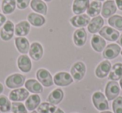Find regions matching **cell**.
<instances>
[{"label":"cell","instance_id":"6da1fadb","mask_svg":"<svg viewBox=\"0 0 122 113\" xmlns=\"http://www.w3.org/2000/svg\"><path fill=\"white\" fill-rule=\"evenodd\" d=\"M92 101L95 107L99 111H106L109 110L108 100L101 91H96L92 96Z\"/></svg>","mask_w":122,"mask_h":113},{"label":"cell","instance_id":"7a4b0ae2","mask_svg":"<svg viewBox=\"0 0 122 113\" xmlns=\"http://www.w3.org/2000/svg\"><path fill=\"white\" fill-rule=\"evenodd\" d=\"M25 83V77L19 73L10 75L6 78L5 84L9 88L11 89H17L20 88Z\"/></svg>","mask_w":122,"mask_h":113},{"label":"cell","instance_id":"3957f363","mask_svg":"<svg viewBox=\"0 0 122 113\" xmlns=\"http://www.w3.org/2000/svg\"><path fill=\"white\" fill-rule=\"evenodd\" d=\"M36 77H37V79L39 80V82L44 86L49 87L54 84V79H53L50 72L44 68H40L38 70L37 73H36Z\"/></svg>","mask_w":122,"mask_h":113},{"label":"cell","instance_id":"277c9868","mask_svg":"<svg viewBox=\"0 0 122 113\" xmlns=\"http://www.w3.org/2000/svg\"><path fill=\"white\" fill-rule=\"evenodd\" d=\"M120 94V86L115 81H109L105 86V96L108 101L115 100Z\"/></svg>","mask_w":122,"mask_h":113},{"label":"cell","instance_id":"5b68a950","mask_svg":"<svg viewBox=\"0 0 122 113\" xmlns=\"http://www.w3.org/2000/svg\"><path fill=\"white\" fill-rule=\"evenodd\" d=\"M85 72H86V67H85V63L82 62L75 63L72 66L71 70H70L72 77L76 81H80L83 79L85 75Z\"/></svg>","mask_w":122,"mask_h":113},{"label":"cell","instance_id":"8992f818","mask_svg":"<svg viewBox=\"0 0 122 113\" xmlns=\"http://www.w3.org/2000/svg\"><path fill=\"white\" fill-rule=\"evenodd\" d=\"M54 84L59 86H66L73 82V77L68 72H60L54 76Z\"/></svg>","mask_w":122,"mask_h":113},{"label":"cell","instance_id":"52a82bcc","mask_svg":"<svg viewBox=\"0 0 122 113\" xmlns=\"http://www.w3.org/2000/svg\"><path fill=\"white\" fill-rule=\"evenodd\" d=\"M29 96V91L26 88H22V87L14 89L9 93V99L13 101L22 102L24 101H26V99Z\"/></svg>","mask_w":122,"mask_h":113},{"label":"cell","instance_id":"ba28073f","mask_svg":"<svg viewBox=\"0 0 122 113\" xmlns=\"http://www.w3.org/2000/svg\"><path fill=\"white\" fill-rule=\"evenodd\" d=\"M121 52L120 47L118 44H109L103 52V57L107 60L115 59Z\"/></svg>","mask_w":122,"mask_h":113},{"label":"cell","instance_id":"9c48e42d","mask_svg":"<svg viewBox=\"0 0 122 113\" xmlns=\"http://www.w3.org/2000/svg\"><path fill=\"white\" fill-rule=\"evenodd\" d=\"M99 32H100V36H101L102 37L105 38L106 40L110 41V42L117 41V39L120 37V33H119L118 31L115 30L113 27H108V26L103 27Z\"/></svg>","mask_w":122,"mask_h":113},{"label":"cell","instance_id":"30bf717a","mask_svg":"<svg viewBox=\"0 0 122 113\" xmlns=\"http://www.w3.org/2000/svg\"><path fill=\"white\" fill-rule=\"evenodd\" d=\"M14 33V24L10 20L5 22L4 27L0 31V37L4 41H9Z\"/></svg>","mask_w":122,"mask_h":113},{"label":"cell","instance_id":"8fae6325","mask_svg":"<svg viewBox=\"0 0 122 113\" xmlns=\"http://www.w3.org/2000/svg\"><path fill=\"white\" fill-rule=\"evenodd\" d=\"M117 7L114 0H108L102 6L101 14L104 18H110L116 13Z\"/></svg>","mask_w":122,"mask_h":113},{"label":"cell","instance_id":"7c38bea8","mask_svg":"<svg viewBox=\"0 0 122 113\" xmlns=\"http://www.w3.org/2000/svg\"><path fill=\"white\" fill-rule=\"evenodd\" d=\"M104 19L100 16H96L93 18V19L90 21L88 24V31L90 33L95 34L96 32H100L104 25Z\"/></svg>","mask_w":122,"mask_h":113},{"label":"cell","instance_id":"4fadbf2b","mask_svg":"<svg viewBox=\"0 0 122 113\" xmlns=\"http://www.w3.org/2000/svg\"><path fill=\"white\" fill-rule=\"evenodd\" d=\"M110 70H111V63L108 60L103 61L98 65L95 69V75L99 78H105V77L108 76Z\"/></svg>","mask_w":122,"mask_h":113},{"label":"cell","instance_id":"5bb4252c","mask_svg":"<svg viewBox=\"0 0 122 113\" xmlns=\"http://www.w3.org/2000/svg\"><path fill=\"white\" fill-rule=\"evenodd\" d=\"M90 21V16L87 14H79V15L74 16L70 19V23L75 27H84L89 24Z\"/></svg>","mask_w":122,"mask_h":113},{"label":"cell","instance_id":"9a60e30c","mask_svg":"<svg viewBox=\"0 0 122 113\" xmlns=\"http://www.w3.org/2000/svg\"><path fill=\"white\" fill-rule=\"evenodd\" d=\"M29 56L34 61H39L42 58L43 54H44V50L43 47L39 42H33L30 45L29 48Z\"/></svg>","mask_w":122,"mask_h":113},{"label":"cell","instance_id":"2e32d148","mask_svg":"<svg viewBox=\"0 0 122 113\" xmlns=\"http://www.w3.org/2000/svg\"><path fill=\"white\" fill-rule=\"evenodd\" d=\"M90 6V0H74L72 10L75 14H82L88 9Z\"/></svg>","mask_w":122,"mask_h":113},{"label":"cell","instance_id":"e0dca14e","mask_svg":"<svg viewBox=\"0 0 122 113\" xmlns=\"http://www.w3.org/2000/svg\"><path fill=\"white\" fill-rule=\"evenodd\" d=\"M73 40L76 46H78V47H82V46L85 45L87 40V33L84 27L77 29L74 32Z\"/></svg>","mask_w":122,"mask_h":113},{"label":"cell","instance_id":"ac0fdd59","mask_svg":"<svg viewBox=\"0 0 122 113\" xmlns=\"http://www.w3.org/2000/svg\"><path fill=\"white\" fill-rule=\"evenodd\" d=\"M18 67L23 72H29L32 68L30 58L27 55H21L18 58Z\"/></svg>","mask_w":122,"mask_h":113},{"label":"cell","instance_id":"d6986e66","mask_svg":"<svg viewBox=\"0 0 122 113\" xmlns=\"http://www.w3.org/2000/svg\"><path fill=\"white\" fill-rule=\"evenodd\" d=\"M25 88L34 94H39L43 92V86L39 81H36L34 79H29L24 83Z\"/></svg>","mask_w":122,"mask_h":113},{"label":"cell","instance_id":"ffe728a7","mask_svg":"<svg viewBox=\"0 0 122 113\" xmlns=\"http://www.w3.org/2000/svg\"><path fill=\"white\" fill-rule=\"evenodd\" d=\"M15 45L17 47L18 51L20 53L26 54L28 52H29L30 48V44L27 38L24 37H18L15 38Z\"/></svg>","mask_w":122,"mask_h":113},{"label":"cell","instance_id":"44dd1931","mask_svg":"<svg viewBox=\"0 0 122 113\" xmlns=\"http://www.w3.org/2000/svg\"><path fill=\"white\" fill-rule=\"evenodd\" d=\"M91 46L95 52H101L105 48L106 42L101 36L95 34L91 38Z\"/></svg>","mask_w":122,"mask_h":113},{"label":"cell","instance_id":"7402d4cb","mask_svg":"<svg viewBox=\"0 0 122 113\" xmlns=\"http://www.w3.org/2000/svg\"><path fill=\"white\" fill-rule=\"evenodd\" d=\"M41 102V98L38 94L29 96L25 101V106L28 111H33L39 106Z\"/></svg>","mask_w":122,"mask_h":113},{"label":"cell","instance_id":"603a6c76","mask_svg":"<svg viewBox=\"0 0 122 113\" xmlns=\"http://www.w3.org/2000/svg\"><path fill=\"white\" fill-rule=\"evenodd\" d=\"M64 91L60 88L54 89L48 96V101L53 105H58L63 101Z\"/></svg>","mask_w":122,"mask_h":113},{"label":"cell","instance_id":"cb8c5ba5","mask_svg":"<svg viewBox=\"0 0 122 113\" xmlns=\"http://www.w3.org/2000/svg\"><path fill=\"white\" fill-rule=\"evenodd\" d=\"M29 31H30V25L27 21H22V22L19 23L14 28L15 35L19 36V37H24V36L28 35Z\"/></svg>","mask_w":122,"mask_h":113},{"label":"cell","instance_id":"d4e9b609","mask_svg":"<svg viewBox=\"0 0 122 113\" xmlns=\"http://www.w3.org/2000/svg\"><path fill=\"white\" fill-rule=\"evenodd\" d=\"M109 77L112 81H118L122 77V63H115L111 68Z\"/></svg>","mask_w":122,"mask_h":113},{"label":"cell","instance_id":"484cf974","mask_svg":"<svg viewBox=\"0 0 122 113\" xmlns=\"http://www.w3.org/2000/svg\"><path fill=\"white\" fill-rule=\"evenodd\" d=\"M28 21L30 24H32L34 27H41L45 23V18L43 16L39 14L31 13L28 16Z\"/></svg>","mask_w":122,"mask_h":113},{"label":"cell","instance_id":"4316f807","mask_svg":"<svg viewBox=\"0 0 122 113\" xmlns=\"http://www.w3.org/2000/svg\"><path fill=\"white\" fill-rule=\"evenodd\" d=\"M30 6L34 12L39 13L40 14H47V5L41 0H32L30 3Z\"/></svg>","mask_w":122,"mask_h":113},{"label":"cell","instance_id":"83f0119b","mask_svg":"<svg viewBox=\"0 0 122 113\" xmlns=\"http://www.w3.org/2000/svg\"><path fill=\"white\" fill-rule=\"evenodd\" d=\"M102 4L101 2L99 1H93L91 4H90L88 9H87V14L90 17H96L100 14V11H101Z\"/></svg>","mask_w":122,"mask_h":113},{"label":"cell","instance_id":"f1b7e54d","mask_svg":"<svg viewBox=\"0 0 122 113\" xmlns=\"http://www.w3.org/2000/svg\"><path fill=\"white\" fill-rule=\"evenodd\" d=\"M16 9V0H4L2 10L4 14H11Z\"/></svg>","mask_w":122,"mask_h":113},{"label":"cell","instance_id":"f546056e","mask_svg":"<svg viewBox=\"0 0 122 113\" xmlns=\"http://www.w3.org/2000/svg\"><path fill=\"white\" fill-rule=\"evenodd\" d=\"M57 107L55 105H53L49 102H42L37 107L39 113H54Z\"/></svg>","mask_w":122,"mask_h":113},{"label":"cell","instance_id":"4dcf8cb0","mask_svg":"<svg viewBox=\"0 0 122 113\" xmlns=\"http://www.w3.org/2000/svg\"><path fill=\"white\" fill-rule=\"evenodd\" d=\"M108 23L112 27L117 30L122 31V17L119 15H113L110 17Z\"/></svg>","mask_w":122,"mask_h":113},{"label":"cell","instance_id":"1f68e13d","mask_svg":"<svg viewBox=\"0 0 122 113\" xmlns=\"http://www.w3.org/2000/svg\"><path fill=\"white\" fill-rule=\"evenodd\" d=\"M11 103L9 99L6 96L1 95L0 96V111L8 112L11 110Z\"/></svg>","mask_w":122,"mask_h":113},{"label":"cell","instance_id":"d6a6232c","mask_svg":"<svg viewBox=\"0 0 122 113\" xmlns=\"http://www.w3.org/2000/svg\"><path fill=\"white\" fill-rule=\"evenodd\" d=\"M11 110L13 113H28V110L25 105H24L22 102H18V101H14L12 103Z\"/></svg>","mask_w":122,"mask_h":113},{"label":"cell","instance_id":"836d02e7","mask_svg":"<svg viewBox=\"0 0 122 113\" xmlns=\"http://www.w3.org/2000/svg\"><path fill=\"white\" fill-rule=\"evenodd\" d=\"M114 113H122V96H117L112 103Z\"/></svg>","mask_w":122,"mask_h":113},{"label":"cell","instance_id":"e575fe53","mask_svg":"<svg viewBox=\"0 0 122 113\" xmlns=\"http://www.w3.org/2000/svg\"><path fill=\"white\" fill-rule=\"evenodd\" d=\"M30 1L31 0H17L16 1V4H17L18 9H20V10L25 9L26 8H28Z\"/></svg>","mask_w":122,"mask_h":113},{"label":"cell","instance_id":"d590c367","mask_svg":"<svg viewBox=\"0 0 122 113\" xmlns=\"http://www.w3.org/2000/svg\"><path fill=\"white\" fill-rule=\"evenodd\" d=\"M5 22H6V18H5V16L0 14V27H1L2 25H4V24L5 23Z\"/></svg>","mask_w":122,"mask_h":113},{"label":"cell","instance_id":"8d00e7d4","mask_svg":"<svg viewBox=\"0 0 122 113\" xmlns=\"http://www.w3.org/2000/svg\"><path fill=\"white\" fill-rule=\"evenodd\" d=\"M116 7L118 8L120 10L122 11V0H115Z\"/></svg>","mask_w":122,"mask_h":113},{"label":"cell","instance_id":"74e56055","mask_svg":"<svg viewBox=\"0 0 122 113\" xmlns=\"http://www.w3.org/2000/svg\"><path fill=\"white\" fill-rule=\"evenodd\" d=\"M117 43H118L119 45H120V46L122 47V34L120 36L119 39H117Z\"/></svg>","mask_w":122,"mask_h":113},{"label":"cell","instance_id":"f35d334b","mask_svg":"<svg viewBox=\"0 0 122 113\" xmlns=\"http://www.w3.org/2000/svg\"><path fill=\"white\" fill-rule=\"evenodd\" d=\"M54 113H65V112H64L63 110H61L60 108H57V109H56V111H54Z\"/></svg>","mask_w":122,"mask_h":113},{"label":"cell","instance_id":"ab89813d","mask_svg":"<svg viewBox=\"0 0 122 113\" xmlns=\"http://www.w3.org/2000/svg\"><path fill=\"white\" fill-rule=\"evenodd\" d=\"M3 91H4V86H3V85L0 83V94H1Z\"/></svg>","mask_w":122,"mask_h":113},{"label":"cell","instance_id":"60d3db41","mask_svg":"<svg viewBox=\"0 0 122 113\" xmlns=\"http://www.w3.org/2000/svg\"><path fill=\"white\" fill-rule=\"evenodd\" d=\"M120 87H121V89H122V77L120 79Z\"/></svg>","mask_w":122,"mask_h":113},{"label":"cell","instance_id":"b9f144b4","mask_svg":"<svg viewBox=\"0 0 122 113\" xmlns=\"http://www.w3.org/2000/svg\"><path fill=\"white\" fill-rule=\"evenodd\" d=\"M100 113H112L111 112V111H101V112H100Z\"/></svg>","mask_w":122,"mask_h":113},{"label":"cell","instance_id":"7bdbcfd3","mask_svg":"<svg viewBox=\"0 0 122 113\" xmlns=\"http://www.w3.org/2000/svg\"><path fill=\"white\" fill-rule=\"evenodd\" d=\"M44 1H46V2H50V1H52V0H44Z\"/></svg>","mask_w":122,"mask_h":113},{"label":"cell","instance_id":"ee69618b","mask_svg":"<svg viewBox=\"0 0 122 113\" xmlns=\"http://www.w3.org/2000/svg\"><path fill=\"white\" fill-rule=\"evenodd\" d=\"M31 113H39V112H38V111H32Z\"/></svg>","mask_w":122,"mask_h":113},{"label":"cell","instance_id":"f6af8a7d","mask_svg":"<svg viewBox=\"0 0 122 113\" xmlns=\"http://www.w3.org/2000/svg\"><path fill=\"white\" fill-rule=\"evenodd\" d=\"M98 1H104V0H98Z\"/></svg>","mask_w":122,"mask_h":113},{"label":"cell","instance_id":"bcb514c9","mask_svg":"<svg viewBox=\"0 0 122 113\" xmlns=\"http://www.w3.org/2000/svg\"><path fill=\"white\" fill-rule=\"evenodd\" d=\"M121 52V55H122V50H121V52Z\"/></svg>","mask_w":122,"mask_h":113}]
</instances>
